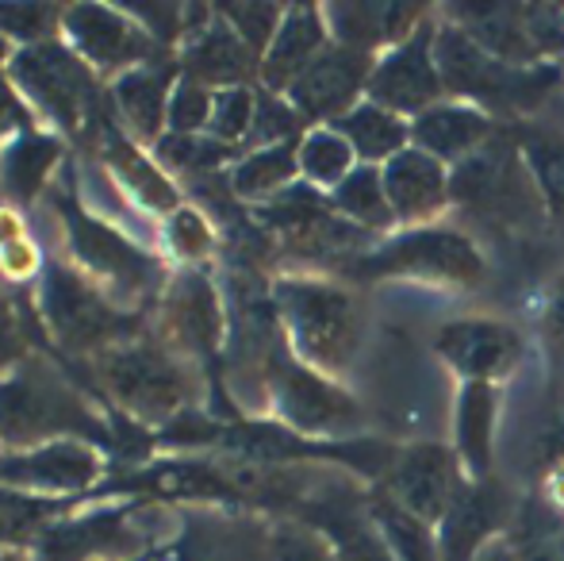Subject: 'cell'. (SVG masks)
<instances>
[{
    "instance_id": "1",
    "label": "cell",
    "mask_w": 564,
    "mask_h": 561,
    "mask_svg": "<svg viewBox=\"0 0 564 561\" xmlns=\"http://www.w3.org/2000/svg\"><path fill=\"white\" fill-rule=\"evenodd\" d=\"M69 165V162H66ZM43 208L54 212L62 231V258L89 284H97L116 308L131 315H150L170 281V262L154 247L127 235L123 227L93 216L74 193L69 170L51 185Z\"/></svg>"
},
{
    "instance_id": "2",
    "label": "cell",
    "mask_w": 564,
    "mask_h": 561,
    "mask_svg": "<svg viewBox=\"0 0 564 561\" xmlns=\"http://www.w3.org/2000/svg\"><path fill=\"white\" fill-rule=\"evenodd\" d=\"M0 434L8 450L51 439H89L112 454V412L54 354H31L0 377Z\"/></svg>"
},
{
    "instance_id": "3",
    "label": "cell",
    "mask_w": 564,
    "mask_h": 561,
    "mask_svg": "<svg viewBox=\"0 0 564 561\" xmlns=\"http://www.w3.org/2000/svg\"><path fill=\"white\" fill-rule=\"evenodd\" d=\"M82 369L100 404L154 434L181 412L200 408L208 392V377L173 350H165L150 331L97 354Z\"/></svg>"
},
{
    "instance_id": "4",
    "label": "cell",
    "mask_w": 564,
    "mask_h": 561,
    "mask_svg": "<svg viewBox=\"0 0 564 561\" xmlns=\"http://www.w3.org/2000/svg\"><path fill=\"white\" fill-rule=\"evenodd\" d=\"M269 289L289 350L315 374L341 381L365 338V312L357 292L315 270L273 273Z\"/></svg>"
},
{
    "instance_id": "5",
    "label": "cell",
    "mask_w": 564,
    "mask_h": 561,
    "mask_svg": "<svg viewBox=\"0 0 564 561\" xmlns=\"http://www.w3.org/2000/svg\"><path fill=\"white\" fill-rule=\"evenodd\" d=\"M181 511L142 496H93L39 531L35 561H119L177 531Z\"/></svg>"
},
{
    "instance_id": "6",
    "label": "cell",
    "mask_w": 564,
    "mask_h": 561,
    "mask_svg": "<svg viewBox=\"0 0 564 561\" xmlns=\"http://www.w3.org/2000/svg\"><path fill=\"white\" fill-rule=\"evenodd\" d=\"M4 74L39 128L54 131L77 150L97 136L108 116V85L62 39L15 51Z\"/></svg>"
},
{
    "instance_id": "7",
    "label": "cell",
    "mask_w": 564,
    "mask_h": 561,
    "mask_svg": "<svg viewBox=\"0 0 564 561\" xmlns=\"http://www.w3.org/2000/svg\"><path fill=\"white\" fill-rule=\"evenodd\" d=\"M31 296H35L51 354L66 362V366H85L97 354L150 331V315H131L123 308H116L62 255H51Z\"/></svg>"
},
{
    "instance_id": "8",
    "label": "cell",
    "mask_w": 564,
    "mask_h": 561,
    "mask_svg": "<svg viewBox=\"0 0 564 561\" xmlns=\"http://www.w3.org/2000/svg\"><path fill=\"white\" fill-rule=\"evenodd\" d=\"M434 58H438L442 82H446V97L468 100V105L484 108L491 120H514V116L534 112V108L564 82V69L553 66V62L511 66V62L491 58V54L453 20L438 23Z\"/></svg>"
},
{
    "instance_id": "9",
    "label": "cell",
    "mask_w": 564,
    "mask_h": 561,
    "mask_svg": "<svg viewBox=\"0 0 564 561\" xmlns=\"http://www.w3.org/2000/svg\"><path fill=\"white\" fill-rule=\"evenodd\" d=\"M258 416L276 420L289 431L319 442H346L357 439L365 427V408L354 392L335 377L315 374L312 366L289 350V343H276L269 362L258 377ZM253 416V420H258Z\"/></svg>"
},
{
    "instance_id": "10",
    "label": "cell",
    "mask_w": 564,
    "mask_h": 561,
    "mask_svg": "<svg viewBox=\"0 0 564 561\" xmlns=\"http://www.w3.org/2000/svg\"><path fill=\"white\" fill-rule=\"evenodd\" d=\"M341 273L354 281H426V284H453V289H476L488 278L484 250L465 231L446 224L426 227H400L372 242L361 258L341 266Z\"/></svg>"
},
{
    "instance_id": "11",
    "label": "cell",
    "mask_w": 564,
    "mask_h": 561,
    "mask_svg": "<svg viewBox=\"0 0 564 561\" xmlns=\"http://www.w3.org/2000/svg\"><path fill=\"white\" fill-rule=\"evenodd\" d=\"M212 270L216 266H208V270H173L154 312H150V335L200 374L224 362L230 338L224 281Z\"/></svg>"
},
{
    "instance_id": "12",
    "label": "cell",
    "mask_w": 564,
    "mask_h": 561,
    "mask_svg": "<svg viewBox=\"0 0 564 561\" xmlns=\"http://www.w3.org/2000/svg\"><path fill=\"white\" fill-rule=\"evenodd\" d=\"M112 473V454L89 439H51L28 450H4L0 457V485L54 504L93 500Z\"/></svg>"
},
{
    "instance_id": "13",
    "label": "cell",
    "mask_w": 564,
    "mask_h": 561,
    "mask_svg": "<svg viewBox=\"0 0 564 561\" xmlns=\"http://www.w3.org/2000/svg\"><path fill=\"white\" fill-rule=\"evenodd\" d=\"M449 193L453 204L480 212V216L496 219V224L534 219L545 208L519 139H507V136L503 139L496 136L484 150H476L473 158L453 165Z\"/></svg>"
},
{
    "instance_id": "14",
    "label": "cell",
    "mask_w": 564,
    "mask_h": 561,
    "mask_svg": "<svg viewBox=\"0 0 564 561\" xmlns=\"http://www.w3.org/2000/svg\"><path fill=\"white\" fill-rule=\"evenodd\" d=\"M62 43L93 69L105 85H112L119 74L147 62L170 58L158 39L147 35L127 4H108V0H74L62 12Z\"/></svg>"
},
{
    "instance_id": "15",
    "label": "cell",
    "mask_w": 564,
    "mask_h": 561,
    "mask_svg": "<svg viewBox=\"0 0 564 561\" xmlns=\"http://www.w3.org/2000/svg\"><path fill=\"white\" fill-rule=\"evenodd\" d=\"M434 354L442 366L460 381H488L503 385L511 374H519L527 358V338L514 323L491 320V315H460L438 327Z\"/></svg>"
},
{
    "instance_id": "16",
    "label": "cell",
    "mask_w": 564,
    "mask_h": 561,
    "mask_svg": "<svg viewBox=\"0 0 564 561\" xmlns=\"http://www.w3.org/2000/svg\"><path fill=\"white\" fill-rule=\"evenodd\" d=\"M434 35H438V23L426 20L411 39L380 54L365 100L403 116V120H415L426 108L446 100V82H442L438 58H434Z\"/></svg>"
},
{
    "instance_id": "17",
    "label": "cell",
    "mask_w": 564,
    "mask_h": 561,
    "mask_svg": "<svg viewBox=\"0 0 564 561\" xmlns=\"http://www.w3.org/2000/svg\"><path fill=\"white\" fill-rule=\"evenodd\" d=\"M85 154H93L108 170V177L123 188V196L150 219H165L170 212H177L188 201L185 188L154 162L147 147H139L123 128L112 120V112L100 120L97 136L85 142Z\"/></svg>"
},
{
    "instance_id": "18",
    "label": "cell",
    "mask_w": 564,
    "mask_h": 561,
    "mask_svg": "<svg viewBox=\"0 0 564 561\" xmlns=\"http://www.w3.org/2000/svg\"><path fill=\"white\" fill-rule=\"evenodd\" d=\"M465 470H460L457 454H453L449 442H411L400 446L392 470L380 485L400 508H408L411 516L426 519L431 527L442 524L449 500L457 496V488L465 485Z\"/></svg>"
},
{
    "instance_id": "19",
    "label": "cell",
    "mask_w": 564,
    "mask_h": 561,
    "mask_svg": "<svg viewBox=\"0 0 564 561\" xmlns=\"http://www.w3.org/2000/svg\"><path fill=\"white\" fill-rule=\"evenodd\" d=\"M372 66H377L372 54L330 43L284 97L304 116L307 128H330V123H338L341 116L354 112L365 100Z\"/></svg>"
},
{
    "instance_id": "20",
    "label": "cell",
    "mask_w": 564,
    "mask_h": 561,
    "mask_svg": "<svg viewBox=\"0 0 564 561\" xmlns=\"http://www.w3.org/2000/svg\"><path fill=\"white\" fill-rule=\"evenodd\" d=\"M173 58H177L181 77L200 82L204 89H212V93L238 89V85L258 89L261 85V58L238 39V31L224 20L219 4H216V15H212L204 28H196L193 35L181 39Z\"/></svg>"
},
{
    "instance_id": "21",
    "label": "cell",
    "mask_w": 564,
    "mask_h": 561,
    "mask_svg": "<svg viewBox=\"0 0 564 561\" xmlns=\"http://www.w3.org/2000/svg\"><path fill=\"white\" fill-rule=\"evenodd\" d=\"M507 524H514L507 493L496 481H465L449 500L438 531V561H476L484 547L503 539Z\"/></svg>"
},
{
    "instance_id": "22",
    "label": "cell",
    "mask_w": 564,
    "mask_h": 561,
    "mask_svg": "<svg viewBox=\"0 0 564 561\" xmlns=\"http://www.w3.org/2000/svg\"><path fill=\"white\" fill-rule=\"evenodd\" d=\"M177 77V58L170 54V58L127 69L108 85V112L139 147L150 150L170 128V97Z\"/></svg>"
},
{
    "instance_id": "23",
    "label": "cell",
    "mask_w": 564,
    "mask_h": 561,
    "mask_svg": "<svg viewBox=\"0 0 564 561\" xmlns=\"http://www.w3.org/2000/svg\"><path fill=\"white\" fill-rule=\"evenodd\" d=\"M327 12V28L330 39L338 46H349V51H365L372 58H380L384 51L400 46L403 39H411L426 20H431V4H419V0H349V4H323Z\"/></svg>"
},
{
    "instance_id": "24",
    "label": "cell",
    "mask_w": 564,
    "mask_h": 561,
    "mask_svg": "<svg viewBox=\"0 0 564 561\" xmlns=\"http://www.w3.org/2000/svg\"><path fill=\"white\" fill-rule=\"evenodd\" d=\"M69 142L46 128H31L0 150V201L20 212L43 208L46 193L69 162Z\"/></svg>"
},
{
    "instance_id": "25",
    "label": "cell",
    "mask_w": 564,
    "mask_h": 561,
    "mask_svg": "<svg viewBox=\"0 0 564 561\" xmlns=\"http://www.w3.org/2000/svg\"><path fill=\"white\" fill-rule=\"evenodd\" d=\"M380 173H384V193L400 227L438 224V216L453 204V170L419 147L400 150L392 162L380 165Z\"/></svg>"
},
{
    "instance_id": "26",
    "label": "cell",
    "mask_w": 564,
    "mask_h": 561,
    "mask_svg": "<svg viewBox=\"0 0 564 561\" xmlns=\"http://www.w3.org/2000/svg\"><path fill=\"white\" fill-rule=\"evenodd\" d=\"M503 389L488 381H460L453 397V454L468 481H488L496 465V431Z\"/></svg>"
},
{
    "instance_id": "27",
    "label": "cell",
    "mask_w": 564,
    "mask_h": 561,
    "mask_svg": "<svg viewBox=\"0 0 564 561\" xmlns=\"http://www.w3.org/2000/svg\"><path fill=\"white\" fill-rule=\"evenodd\" d=\"M496 136L499 120H491L484 108L453 97L438 100L434 108H426L423 116L411 120V147L426 150L431 158L446 162L449 170L465 162V158H473L476 150H484Z\"/></svg>"
},
{
    "instance_id": "28",
    "label": "cell",
    "mask_w": 564,
    "mask_h": 561,
    "mask_svg": "<svg viewBox=\"0 0 564 561\" xmlns=\"http://www.w3.org/2000/svg\"><path fill=\"white\" fill-rule=\"evenodd\" d=\"M330 43H335V39H330L323 4H289L281 31H276L265 58H261V89L281 93L284 97Z\"/></svg>"
},
{
    "instance_id": "29",
    "label": "cell",
    "mask_w": 564,
    "mask_h": 561,
    "mask_svg": "<svg viewBox=\"0 0 564 561\" xmlns=\"http://www.w3.org/2000/svg\"><path fill=\"white\" fill-rule=\"evenodd\" d=\"M238 511L185 508L173 535L154 547L119 561H235L238 554Z\"/></svg>"
},
{
    "instance_id": "30",
    "label": "cell",
    "mask_w": 564,
    "mask_h": 561,
    "mask_svg": "<svg viewBox=\"0 0 564 561\" xmlns=\"http://www.w3.org/2000/svg\"><path fill=\"white\" fill-rule=\"evenodd\" d=\"M230 193L246 208L276 201L300 181V142H281V147L242 150L235 165L227 170Z\"/></svg>"
},
{
    "instance_id": "31",
    "label": "cell",
    "mask_w": 564,
    "mask_h": 561,
    "mask_svg": "<svg viewBox=\"0 0 564 561\" xmlns=\"http://www.w3.org/2000/svg\"><path fill=\"white\" fill-rule=\"evenodd\" d=\"M158 255L170 262V270H208L224 255V235L208 212L185 201L177 212L158 219Z\"/></svg>"
},
{
    "instance_id": "32",
    "label": "cell",
    "mask_w": 564,
    "mask_h": 561,
    "mask_svg": "<svg viewBox=\"0 0 564 561\" xmlns=\"http://www.w3.org/2000/svg\"><path fill=\"white\" fill-rule=\"evenodd\" d=\"M330 128L354 147L361 165H384V162H392L400 150L411 147V120L372 105V100H361L354 112H346L338 123H330Z\"/></svg>"
},
{
    "instance_id": "33",
    "label": "cell",
    "mask_w": 564,
    "mask_h": 561,
    "mask_svg": "<svg viewBox=\"0 0 564 561\" xmlns=\"http://www.w3.org/2000/svg\"><path fill=\"white\" fill-rule=\"evenodd\" d=\"M150 154H154V162L162 165L181 188H188V185H200V181L227 173L230 165L242 158V150L224 147V142H216L212 136H173V131H165V136L150 147Z\"/></svg>"
},
{
    "instance_id": "34",
    "label": "cell",
    "mask_w": 564,
    "mask_h": 561,
    "mask_svg": "<svg viewBox=\"0 0 564 561\" xmlns=\"http://www.w3.org/2000/svg\"><path fill=\"white\" fill-rule=\"evenodd\" d=\"M327 196H330V208H335L346 224L369 231L372 239H384V235L400 231V219H395L392 204H388L380 165H357L335 193H327Z\"/></svg>"
},
{
    "instance_id": "35",
    "label": "cell",
    "mask_w": 564,
    "mask_h": 561,
    "mask_svg": "<svg viewBox=\"0 0 564 561\" xmlns=\"http://www.w3.org/2000/svg\"><path fill=\"white\" fill-rule=\"evenodd\" d=\"M46 262L51 250L39 242L28 212L0 201V281L8 289H35Z\"/></svg>"
},
{
    "instance_id": "36",
    "label": "cell",
    "mask_w": 564,
    "mask_h": 561,
    "mask_svg": "<svg viewBox=\"0 0 564 561\" xmlns=\"http://www.w3.org/2000/svg\"><path fill=\"white\" fill-rule=\"evenodd\" d=\"M369 511L395 561H438V531L400 508L384 488H369Z\"/></svg>"
},
{
    "instance_id": "37",
    "label": "cell",
    "mask_w": 564,
    "mask_h": 561,
    "mask_svg": "<svg viewBox=\"0 0 564 561\" xmlns=\"http://www.w3.org/2000/svg\"><path fill=\"white\" fill-rule=\"evenodd\" d=\"M39 350L51 354V343H46L35 296L23 300V289H8L0 281V377Z\"/></svg>"
},
{
    "instance_id": "38",
    "label": "cell",
    "mask_w": 564,
    "mask_h": 561,
    "mask_svg": "<svg viewBox=\"0 0 564 561\" xmlns=\"http://www.w3.org/2000/svg\"><path fill=\"white\" fill-rule=\"evenodd\" d=\"M357 154L335 128H307L300 139V181L319 193H335L357 170Z\"/></svg>"
},
{
    "instance_id": "39",
    "label": "cell",
    "mask_w": 564,
    "mask_h": 561,
    "mask_svg": "<svg viewBox=\"0 0 564 561\" xmlns=\"http://www.w3.org/2000/svg\"><path fill=\"white\" fill-rule=\"evenodd\" d=\"M77 504H54V500H35V496L12 493L0 485V542L4 547H31L39 539L43 527H51L54 519H62Z\"/></svg>"
},
{
    "instance_id": "40",
    "label": "cell",
    "mask_w": 564,
    "mask_h": 561,
    "mask_svg": "<svg viewBox=\"0 0 564 561\" xmlns=\"http://www.w3.org/2000/svg\"><path fill=\"white\" fill-rule=\"evenodd\" d=\"M62 12L66 4H43V0H0V35L23 51L62 39Z\"/></svg>"
},
{
    "instance_id": "41",
    "label": "cell",
    "mask_w": 564,
    "mask_h": 561,
    "mask_svg": "<svg viewBox=\"0 0 564 561\" xmlns=\"http://www.w3.org/2000/svg\"><path fill=\"white\" fill-rule=\"evenodd\" d=\"M527 165L538 181V193H542L545 208L564 212V136L553 131H530L519 139Z\"/></svg>"
},
{
    "instance_id": "42",
    "label": "cell",
    "mask_w": 564,
    "mask_h": 561,
    "mask_svg": "<svg viewBox=\"0 0 564 561\" xmlns=\"http://www.w3.org/2000/svg\"><path fill=\"white\" fill-rule=\"evenodd\" d=\"M253 116H258V89H250V85L219 89L216 97H212V120L204 136L224 142V147L246 150L250 131H253Z\"/></svg>"
},
{
    "instance_id": "43",
    "label": "cell",
    "mask_w": 564,
    "mask_h": 561,
    "mask_svg": "<svg viewBox=\"0 0 564 561\" xmlns=\"http://www.w3.org/2000/svg\"><path fill=\"white\" fill-rule=\"evenodd\" d=\"M265 561H338L327 535L304 519L281 516L265 527Z\"/></svg>"
},
{
    "instance_id": "44",
    "label": "cell",
    "mask_w": 564,
    "mask_h": 561,
    "mask_svg": "<svg viewBox=\"0 0 564 561\" xmlns=\"http://www.w3.org/2000/svg\"><path fill=\"white\" fill-rule=\"evenodd\" d=\"M307 131L304 116L289 105V97L281 93H269L258 85V116H253V131L246 150H261V147H281V142H300Z\"/></svg>"
},
{
    "instance_id": "45",
    "label": "cell",
    "mask_w": 564,
    "mask_h": 561,
    "mask_svg": "<svg viewBox=\"0 0 564 561\" xmlns=\"http://www.w3.org/2000/svg\"><path fill=\"white\" fill-rule=\"evenodd\" d=\"M219 12H224V20L238 31V39H242L258 58H265L269 43H273L276 31H281V23H284L289 4H265V0L246 4L242 0V4H219Z\"/></svg>"
},
{
    "instance_id": "46",
    "label": "cell",
    "mask_w": 564,
    "mask_h": 561,
    "mask_svg": "<svg viewBox=\"0 0 564 561\" xmlns=\"http://www.w3.org/2000/svg\"><path fill=\"white\" fill-rule=\"evenodd\" d=\"M212 97L216 93L204 89L200 82H188V77H177L170 97V128L173 136H204L212 120Z\"/></svg>"
},
{
    "instance_id": "47",
    "label": "cell",
    "mask_w": 564,
    "mask_h": 561,
    "mask_svg": "<svg viewBox=\"0 0 564 561\" xmlns=\"http://www.w3.org/2000/svg\"><path fill=\"white\" fill-rule=\"evenodd\" d=\"M31 128H39L35 116H31V108L20 100V93L12 89L8 74H0V150H4L15 136H23V131H31Z\"/></svg>"
},
{
    "instance_id": "48",
    "label": "cell",
    "mask_w": 564,
    "mask_h": 561,
    "mask_svg": "<svg viewBox=\"0 0 564 561\" xmlns=\"http://www.w3.org/2000/svg\"><path fill=\"white\" fill-rule=\"evenodd\" d=\"M511 547L519 561H564V527L557 531L534 527V531H527V539H511Z\"/></svg>"
},
{
    "instance_id": "49",
    "label": "cell",
    "mask_w": 564,
    "mask_h": 561,
    "mask_svg": "<svg viewBox=\"0 0 564 561\" xmlns=\"http://www.w3.org/2000/svg\"><path fill=\"white\" fill-rule=\"evenodd\" d=\"M545 343H550L557 374H564V281L557 284V292H553L550 308H545Z\"/></svg>"
},
{
    "instance_id": "50",
    "label": "cell",
    "mask_w": 564,
    "mask_h": 561,
    "mask_svg": "<svg viewBox=\"0 0 564 561\" xmlns=\"http://www.w3.org/2000/svg\"><path fill=\"white\" fill-rule=\"evenodd\" d=\"M476 561H519V554H514L511 539L503 535V539H496L491 547H484V550H480V558H476Z\"/></svg>"
},
{
    "instance_id": "51",
    "label": "cell",
    "mask_w": 564,
    "mask_h": 561,
    "mask_svg": "<svg viewBox=\"0 0 564 561\" xmlns=\"http://www.w3.org/2000/svg\"><path fill=\"white\" fill-rule=\"evenodd\" d=\"M0 561H35V558H31V547H4L0 542Z\"/></svg>"
},
{
    "instance_id": "52",
    "label": "cell",
    "mask_w": 564,
    "mask_h": 561,
    "mask_svg": "<svg viewBox=\"0 0 564 561\" xmlns=\"http://www.w3.org/2000/svg\"><path fill=\"white\" fill-rule=\"evenodd\" d=\"M4 450H8V446H4V434H0V457H4Z\"/></svg>"
}]
</instances>
